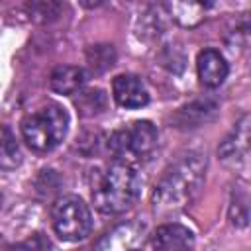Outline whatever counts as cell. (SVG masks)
<instances>
[{
    "instance_id": "1",
    "label": "cell",
    "mask_w": 251,
    "mask_h": 251,
    "mask_svg": "<svg viewBox=\"0 0 251 251\" xmlns=\"http://www.w3.org/2000/svg\"><path fill=\"white\" fill-rule=\"evenodd\" d=\"M206 176V157L202 153H186L176 159L153 188V208L157 214H175L188 206L200 192Z\"/></svg>"
},
{
    "instance_id": "17",
    "label": "cell",
    "mask_w": 251,
    "mask_h": 251,
    "mask_svg": "<svg viewBox=\"0 0 251 251\" xmlns=\"http://www.w3.org/2000/svg\"><path fill=\"white\" fill-rule=\"evenodd\" d=\"M78 110L84 116H94L106 108V96L102 90H78V100H76Z\"/></svg>"
},
{
    "instance_id": "13",
    "label": "cell",
    "mask_w": 251,
    "mask_h": 251,
    "mask_svg": "<svg viewBox=\"0 0 251 251\" xmlns=\"http://www.w3.org/2000/svg\"><path fill=\"white\" fill-rule=\"evenodd\" d=\"M22 165V149L8 126H0V169L14 171Z\"/></svg>"
},
{
    "instance_id": "10",
    "label": "cell",
    "mask_w": 251,
    "mask_h": 251,
    "mask_svg": "<svg viewBox=\"0 0 251 251\" xmlns=\"http://www.w3.org/2000/svg\"><path fill=\"white\" fill-rule=\"evenodd\" d=\"M194 245V235L188 227L180 226V224H165L159 226L153 235L149 237L147 247L153 249H188Z\"/></svg>"
},
{
    "instance_id": "3",
    "label": "cell",
    "mask_w": 251,
    "mask_h": 251,
    "mask_svg": "<svg viewBox=\"0 0 251 251\" xmlns=\"http://www.w3.org/2000/svg\"><path fill=\"white\" fill-rule=\"evenodd\" d=\"M69 114L63 106L51 102L27 114L22 120V137L29 149L37 153L53 151L67 135Z\"/></svg>"
},
{
    "instance_id": "19",
    "label": "cell",
    "mask_w": 251,
    "mask_h": 251,
    "mask_svg": "<svg viewBox=\"0 0 251 251\" xmlns=\"http://www.w3.org/2000/svg\"><path fill=\"white\" fill-rule=\"evenodd\" d=\"M214 2H216V0H198V4H200V8H202L204 12H206L208 8H212V6H214Z\"/></svg>"
},
{
    "instance_id": "15",
    "label": "cell",
    "mask_w": 251,
    "mask_h": 251,
    "mask_svg": "<svg viewBox=\"0 0 251 251\" xmlns=\"http://www.w3.org/2000/svg\"><path fill=\"white\" fill-rule=\"evenodd\" d=\"M86 63H88L92 73H104L116 63V51L108 43L92 45L86 51Z\"/></svg>"
},
{
    "instance_id": "8",
    "label": "cell",
    "mask_w": 251,
    "mask_h": 251,
    "mask_svg": "<svg viewBox=\"0 0 251 251\" xmlns=\"http://www.w3.org/2000/svg\"><path fill=\"white\" fill-rule=\"evenodd\" d=\"M196 71H198V78L204 86L208 88H216L220 86L229 73V67L224 59V55L216 49H204L198 53L196 59Z\"/></svg>"
},
{
    "instance_id": "2",
    "label": "cell",
    "mask_w": 251,
    "mask_h": 251,
    "mask_svg": "<svg viewBox=\"0 0 251 251\" xmlns=\"http://www.w3.org/2000/svg\"><path fill=\"white\" fill-rule=\"evenodd\" d=\"M141 176L133 165L114 161L94 175L92 200L102 214H122L129 210L141 194Z\"/></svg>"
},
{
    "instance_id": "18",
    "label": "cell",
    "mask_w": 251,
    "mask_h": 251,
    "mask_svg": "<svg viewBox=\"0 0 251 251\" xmlns=\"http://www.w3.org/2000/svg\"><path fill=\"white\" fill-rule=\"evenodd\" d=\"M20 247H31V249H33V247H51V243H49V241H41V243H37V241L27 239V241H25V243H22Z\"/></svg>"
},
{
    "instance_id": "16",
    "label": "cell",
    "mask_w": 251,
    "mask_h": 251,
    "mask_svg": "<svg viewBox=\"0 0 251 251\" xmlns=\"http://www.w3.org/2000/svg\"><path fill=\"white\" fill-rule=\"evenodd\" d=\"M171 10L175 14V18L182 24V25H194L200 22V14L204 12L198 4V0H173L171 2Z\"/></svg>"
},
{
    "instance_id": "4",
    "label": "cell",
    "mask_w": 251,
    "mask_h": 251,
    "mask_svg": "<svg viewBox=\"0 0 251 251\" xmlns=\"http://www.w3.org/2000/svg\"><path fill=\"white\" fill-rule=\"evenodd\" d=\"M157 141V127L147 120H137L122 129H116L108 139V149L114 155V161L137 167L153 155Z\"/></svg>"
},
{
    "instance_id": "9",
    "label": "cell",
    "mask_w": 251,
    "mask_h": 251,
    "mask_svg": "<svg viewBox=\"0 0 251 251\" xmlns=\"http://www.w3.org/2000/svg\"><path fill=\"white\" fill-rule=\"evenodd\" d=\"M145 233V226L137 222H126L112 227L96 243V249H131L139 247Z\"/></svg>"
},
{
    "instance_id": "7",
    "label": "cell",
    "mask_w": 251,
    "mask_h": 251,
    "mask_svg": "<svg viewBox=\"0 0 251 251\" xmlns=\"http://www.w3.org/2000/svg\"><path fill=\"white\" fill-rule=\"evenodd\" d=\"M112 96L118 102V106L126 110H137L147 106L149 92L143 84V80L135 75H118L112 80Z\"/></svg>"
},
{
    "instance_id": "14",
    "label": "cell",
    "mask_w": 251,
    "mask_h": 251,
    "mask_svg": "<svg viewBox=\"0 0 251 251\" xmlns=\"http://www.w3.org/2000/svg\"><path fill=\"white\" fill-rule=\"evenodd\" d=\"M25 12L35 24H51L59 20L63 6L59 0H25Z\"/></svg>"
},
{
    "instance_id": "11",
    "label": "cell",
    "mask_w": 251,
    "mask_h": 251,
    "mask_svg": "<svg viewBox=\"0 0 251 251\" xmlns=\"http://www.w3.org/2000/svg\"><path fill=\"white\" fill-rule=\"evenodd\" d=\"M84 82H86V71L80 67H73V65H61L49 76L51 90L63 96H71L78 92Z\"/></svg>"
},
{
    "instance_id": "5",
    "label": "cell",
    "mask_w": 251,
    "mask_h": 251,
    "mask_svg": "<svg viewBox=\"0 0 251 251\" xmlns=\"http://www.w3.org/2000/svg\"><path fill=\"white\" fill-rule=\"evenodd\" d=\"M51 224L61 239L80 241L92 229V214L80 196L65 194L59 196L51 206Z\"/></svg>"
},
{
    "instance_id": "6",
    "label": "cell",
    "mask_w": 251,
    "mask_h": 251,
    "mask_svg": "<svg viewBox=\"0 0 251 251\" xmlns=\"http://www.w3.org/2000/svg\"><path fill=\"white\" fill-rule=\"evenodd\" d=\"M218 155L227 167H233L237 173L247 171L249 167V116H243L235 124L231 133L218 147Z\"/></svg>"
},
{
    "instance_id": "12",
    "label": "cell",
    "mask_w": 251,
    "mask_h": 251,
    "mask_svg": "<svg viewBox=\"0 0 251 251\" xmlns=\"http://www.w3.org/2000/svg\"><path fill=\"white\" fill-rule=\"evenodd\" d=\"M216 108L218 106L212 100H196V102H192V104H188V106L178 110L176 122L182 127H196L202 122H208L216 114Z\"/></svg>"
}]
</instances>
